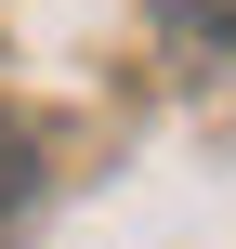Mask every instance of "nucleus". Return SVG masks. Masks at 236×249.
<instances>
[{
  "mask_svg": "<svg viewBox=\"0 0 236 249\" xmlns=\"http://www.w3.org/2000/svg\"><path fill=\"white\" fill-rule=\"evenodd\" d=\"M26 184H39V144H26V118H0V210H13Z\"/></svg>",
  "mask_w": 236,
  "mask_h": 249,
  "instance_id": "f257e3e1",
  "label": "nucleus"
}]
</instances>
